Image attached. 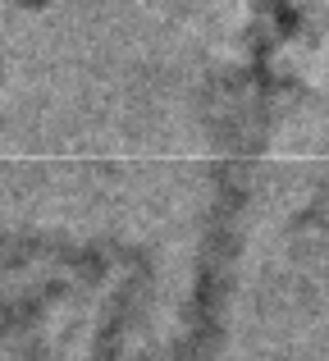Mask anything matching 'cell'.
<instances>
[{"label":"cell","mask_w":329,"mask_h":361,"mask_svg":"<svg viewBox=\"0 0 329 361\" xmlns=\"http://www.w3.org/2000/svg\"><path fill=\"white\" fill-rule=\"evenodd\" d=\"M18 5H27V9H42V5H51V0H18Z\"/></svg>","instance_id":"obj_1"}]
</instances>
